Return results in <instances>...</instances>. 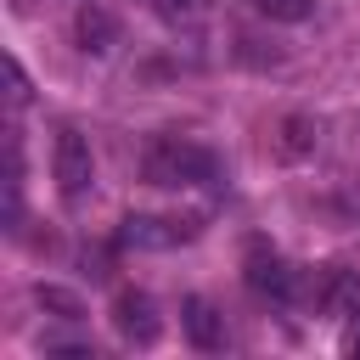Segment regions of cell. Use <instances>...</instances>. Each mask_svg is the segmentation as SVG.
Segmentation results:
<instances>
[{
    "label": "cell",
    "instance_id": "12",
    "mask_svg": "<svg viewBox=\"0 0 360 360\" xmlns=\"http://www.w3.org/2000/svg\"><path fill=\"white\" fill-rule=\"evenodd\" d=\"M6 84H11V107H22V101H28V79H22L17 62H6Z\"/></svg>",
    "mask_w": 360,
    "mask_h": 360
},
{
    "label": "cell",
    "instance_id": "3",
    "mask_svg": "<svg viewBox=\"0 0 360 360\" xmlns=\"http://www.w3.org/2000/svg\"><path fill=\"white\" fill-rule=\"evenodd\" d=\"M242 276H248V287L259 292V298H276V304H287L292 298V264L270 248V242H248V259H242Z\"/></svg>",
    "mask_w": 360,
    "mask_h": 360
},
{
    "label": "cell",
    "instance_id": "10",
    "mask_svg": "<svg viewBox=\"0 0 360 360\" xmlns=\"http://www.w3.org/2000/svg\"><path fill=\"white\" fill-rule=\"evenodd\" d=\"M253 11L270 17V22H304L315 11V0H253Z\"/></svg>",
    "mask_w": 360,
    "mask_h": 360
},
{
    "label": "cell",
    "instance_id": "7",
    "mask_svg": "<svg viewBox=\"0 0 360 360\" xmlns=\"http://www.w3.org/2000/svg\"><path fill=\"white\" fill-rule=\"evenodd\" d=\"M186 338L202 349V354H214V349H225V321H219V309L208 304V298H186Z\"/></svg>",
    "mask_w": 360,
    "mask_h": 360
},
{
    "label": "cell",
    "instance_id": "14",
    "mask_svg": "<svg viewBox=\"0 0 360 360\" xmlns=\"http://www.w3.org/2000/svg\"><path fill=\"white\" fill-rule=\"evenodd\" d=\"M343 349H349V354H360V332H349V343H343Z\"/></svg>",
    "mask_w": 360,
    "mask_h": 360
},
{
    "label": "cell",
    "instance_id": "4",
    "mask_svg": "<svg viewBox=\"0 0 360 360\" xmlns=\"http://www.w3.org/2000/svg\"><path fill=\"white\" fill-rule=\"evenodd\" d=\"M315 304L338 321H360V270L349 264H321L315 276Z\"/></svg>",
    "mask_w": 360,
    "mask_h": 360
},
{
    "label": "cell",
    "instance_id": "11",
    "mask_svg": "<svg viewBox=\"0 0 360 360\" xmlns=\"http://www.w3.org/2000/svg\"><path fill=\"white\" fill-rule=\"evenodd\" d=\"M304 146H309V124H304V118H287V141H281V152L298 158Z\"/></svg>",
    "mask_w": 360,
    "mask_h": 360
},
{
    "label": "cell",
    "instance_id": "1",
    "mask_svg": "<svg viewBox=\"0 0 360 360\" xmlns=\"http://www.w3.org/2000/svg\"><path fill=\"white\" fill-rule=\"evenodd\" d=\"M141 174L146 186H163V191H180V186H208L219 180V158L186 135H158L141 158Z\"/></svg>",
    "mask_w": 360,
    "mask_h": 360
},
{
    "label": "cell",
    "instance_id": "5",
    "mask_svg": "<svg viewBox=\"0 0 360 360\" xmlns=\"http://www.w3.org/2000/svg\"><path fill=\"white\" fill-rule=\"evenodd\" d=\"M112 326L129 338V343H158V332H163V321H158V304L146 298V292H118L112 298Z\"/></svg>",
    "mask_w": 360,
    "mask_h": 360
},
{
    "label": "cell",
    "instance_id": "9",
    "mask_svg": "<svg viewBox=\"0 0 360 360\" xmlns=\"http://www.w3.org/2000/svg\"><path fill=\"white\" fill-rule=\"evenodd\" d=\"M34 298H39V309H51L56 321H79V315H84V304H79L73 292H62V287H34Z\"/></svg>",
    "mask_w": 360,
    "mask_h": 360
},
{
    "label": "cell",
    "instance_id": "8",
    "mask_svg": "<svg viewBox=\"0 0 360 360\" xmlns=\"http://www.w3.org/2000/svg\"><path fill=\"white\" fill-rule=\"evenodd\" d=\"M79 39H84V51H96V56H101V51H112L118 22H112L101 6H84V11H79Z\"/></svg>",
    "mask_w": 360,
    "mask_h": 360
},
{
    "label": "cell",
    "instance_id": "13",
    "mask_svg": "<svg viewBox=\"0 0 360 360\" xmlns=\"http://www.w3.org/2000/svg\"><path fill=\"white\" fill-rule=\"evenodd\" d=\"M169 6H174V11H186V17H197V11H208L214 0H169Z\"/></svg>",
    "mask_w": 360,
    "mask_h": 360
},
{
    "label": "cell",
    "instance_id": "2",
    "mask_svg": "<svg viewBox=\"0 0 360 360\" xmlns=\"http://www.w3.org/2000/svg\"><path fill=\"white\" fill-rule=\"evenodd\" d=\"M51 163H56V191L68 202H79L96 186V158H90V146H84L79 129H56V158Z\"/></svg>",
    "mask_w": 360,
    "mask_h": 360
},
{
    "label": "cell",
    "instance_id": "6",
    "mask_svg": "<svg viewBox=\"0 0 360 360\" xmlns=\"http://www.w3.org/2000/svg\"><path fill=\"white\" fill-rule=\"evenodd\" d=\"M186 236H197V225L191 219H124V242H135V248H174V242H186Z\"/></svg>",
    "mask_w": 360,
    "mask_h": 360
}]
</instances>
